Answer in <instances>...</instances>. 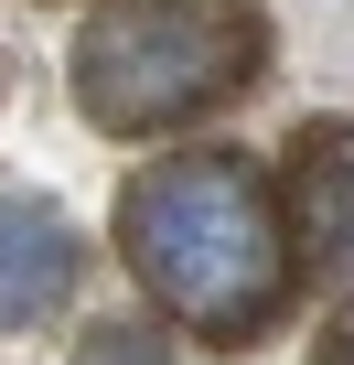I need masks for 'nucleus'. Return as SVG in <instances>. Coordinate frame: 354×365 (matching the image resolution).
Masks as SVG:
<instances>
[{
  "mask_svg": "<svg viewBox=\"0 0 354 365\" xmlns=\"http://www.w3.org/2000/svg\"><path fill=\"white\" fill-rule=\"evenodd\" d=\"M258 65H269L258 0H108L76 33V108L108 140H150L236 108Z\"/></svg>",
  "mask_w": 354,
  "mask_h": 365,
  "instance_id": "obj_2",
  "label": "nucleus"
},
{
  "mask_svg": "<svg viewBox=\"0 0 354 365\" xmlns=\"http://www.w3.org/2000/svg\"><path fill=\"white\" fill-rule=\"evenodd\" d=\"M311 365H354V301L333 312V333H322V354H311Z\"/></svg>",
  "mask_w": 354,
  "mask_h": 365,
  "instance_id": "obj_6",
  "label": "nucleus"
},
{
  "mask_svg": "<svg viewBox=\"0 0 354 365\" xmlns=\"http://www.w3.org/2000/svg\"><path fill=\"white\" fill-rule=\"evenodd\" d=\"M118 258L129 279L204 344H258L290 312V226H279V182L247 150H183L150 161L118 194Z\"/></svg>",
  "mask_w": 354,
  "mask_h": 365,
  "instance_id": "obj_1",
  "label": "nucleus"
},
{
  "mask_svg": "<svg viewBox=\"0 0 354 365\" xmlns=\"http://www.w3.org/2000/svg\"><path fill=\"white\" fill-rule=\"evenodd\" d=\"M76 365H172V344H161V322H86Z\"/></svg>",
  "mask_w": 354,
  "mask_h": 365,
  "instance_id": "obj_5",
  "label": "nucleus"
},
{
  "mask_svg": "<svg viewBox=\"0 0 354 365\" xmlns=\"http://www.w3.org/2000/svg\"><path fill=\"white\" fill-rule=\"evenodd\" d=\"M279 226L290 269H311L333 301H354V118H311L279 150Z\"/></svg>",
  "mask_w": 354,
  "mask_h": 365,
  "instance_id": "obj_3",
  "label": "nucleus"
},
{
  "mask_svg": "<svg viewBox=\"0 0 354 365\" xmlns=\"http://www.w3.org/2000/svg\"><path fill=\"white\" fill-rule=\"evenodd\" d=\"M76 279H86L76 226L43 194H0V333H33L43 312H65Z\"/></svg>",
  "mask_w": 354,
  "mask_h": 365,
  "instance_id": "obj_4",
  "label": "nucleus"
}]
</instances>
